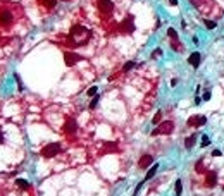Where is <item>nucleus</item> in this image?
Segmentation results:
<instances>
[{
  "label": "nucleus",
  "mask_w": 224,
  "mask_h": 196,
  "mask_svg": "<svg viewBox=\"0 0 224 196\" xmlns=\"http://www.w3.org/2000/svg\"><path fill=\"white\" fill-rule=\"evenodd\" d=\"M92 38V31L86 30L81 24H76L71 28L69 33V40H72V45H85L88 40Z\"/></svg>",
  "instance_id": "1"
},
{
  "label": "nucleus",
  "mask_w": 224,
  "mask_h": 196,
  "mask_svg": "<svg viewBox=\"0 0 224 196\" xmlns=\"http://www.w3.org/2000/svg\"><path fill=\"white\" fill-rule=\"evenodd\" d=\"M174 131V122L173 120H165V122H160L157 128L152 131V136H159V134H171Z\"/></svg>",
  "instance_id": "2"
},
{
  "label": "nucleus",
  "mask_w": 224,
  "mask_h": 196,
  "mask_svg": "<svg viewBox=\"0 0 224 196\" xmlns=\"http://www.w3.org/2000/svg\"><path fill=\"white\" fill-rule=\"evenodd\" d=\"M61 145L59 143H50V145H47V146H43L41 150V157L45 158H53L55 155H59L61 153Z\"/></svg>",
  "instance_id": "3"
},
{
  "label": "nucleus",
  "mask_w": 224,
  "mask_h": 196,
  "mask_svg": "<svg viewBox=\"0 0 224 196\" xmlns=\"http://www.w3.org/2000/svg\"><path fill=\"white\" fill-rule=\"evenodd\" d=\"M83 60L81 55H78V53H72V52H64V62H66V66L67 67H72L76 62H79Z\"/></svg>",
  "instance_id": "4"
},
{
  "label": "nucleus",
  "mask_w": 224,
  "mask_h": 196,
  "mask_svg": "<svg viewBox=\"0 0 224 196\" xmlns=\"http://www.w3.org/2000/svg\"><path fill=\"white\" fill-rule=\"evenodd\" d=\"M98 10L102 12L103 16H111L112 10H114L112 0H100V2H98Z\"/></svg>",
  "instance_id": "5"
},
{
  "label": "nucleus",
  "mask_w": 224,
  "mask_h": 196,
  "mask_svg": "<svg viewBox=\"0 0 224 196\" xmlns=\"http://www.w3.org/2000/svg\"><path fill=\"white\" fill-rule=\"evenodd\" d=\"M205 122H207L205 115H193V117L188 119V126H191V128H200V126H204Z\"/></svg>",
  "instance_id": "6"
},
{
  "label": "nucleus",
  "mask_w": 224,
  "mask_h": 196,
  "mask_svg": "<svg viewBox=\"0 0 224 196\" xmlns=\"http://www.w3.org/2000/svg\"><path fill=\"white\" fill-rule=\"evenodd\" d=\"M121 30L124 31V33H133V31H134V21H133L131 16H128V17L121 22Z\"/></svg>",
  "instance_id": "7"
},
{
  "label": "nucleus",
  "mask_w": 224,
  "mask_h": 196,
  "mask_svg": "<svg viewBox=\"0 0 224 196\" xmlns=\"http://www.w3.org/2000/svg\"><path fill=\"white\" fill-rule=\"evenodd\" d=\"M153 165V157L152 155H143L140 160H138V167L140 169H148V167Z\"/></svg>",
  "instance_id": "8"
},
{
  "label": "nucleus",
  "mask_w": 224,
  "mask_h": 196,
  "mask_svg": "<svg viewBox=\"0 0 224 196\" xmlns=\"http://www.w3.org/2000/svg\"><path fill=\"white\" fill-rule=\"evenodd\" d=\"M76 131H78V124H76V120L69 119V120L64 124V133H66V134H74Z\"/></svg>",
  "instance_id": "9"
},
{
  "label": "nucleus",
  "mask_w": 224,
  "mask_h": 196,
  "mask_svg": "<svg viewBox=\"0 0 224 196\" xmlns=\"http://www.w3.org/2000/svg\"><path fill=\"white\" fill-rule=\"evenodd\" d=\"M188 62L191 64V67L197 69L198 66H200V62H202V53H200V52H193V53L188 57Z\"/></svg>",
  "instance_id": "10"
},
{
  "label": "nucleus",
  "mask_w": 224,
  "mask_h": 196,
  "mask_svg": "<svg viewBox=\"0 0 224 196\" xmlns=\"http://www.w3.org/2000/svg\"><path fill=\"white\" fill-rule=\"evenodd\" d=\"M10 22H12V14H10L9 10L0 12V24L2 26H9Z\"/></svg>",
  "instance_id": "11"
},
{
  "label": "nucleus",
  "mask_w": 224,
  "mask_h": 196,
  "mask_svg": "<svg viewBox=\"0 0 224 196\" xmlns=\"http://www.w3.org/2000/svg\"><path fill=\"white\" fill-rule=\"evenodd\" d=\"M215 182H217V176H215L214 172H210V174L207 176V179H205V186L207 187H214Z\"/></svg>",
  "instance_id": "12"
},
{
  "label": "nucleus",
  "mask_w": 224,
  "mask_h": 196,
  "mask_svg": "<svg viewBox=\"0 0 224 196\" xmlns=\"http://www.w3.org/2000/svg\"><path fill=\"white\" fill-rule=\"evenodd\" d=\"M197 136H198V134H191L190 138H186V139H184V146H186V150H191V148L195 146V143H197Z\"/></svg>",
  "instance_id": "13"
},
{
  "label": "nucleus",
  "mask_w": 224,
  "mask_h": 196,
  "mask_svg": "<svg viewBox=\"0 0 224 196\" xmlns=\"http://www.w3.org/2000/svg\"><path fill=\"white\" fill-rule=\"evenodd\" d=\"M157 170H159V165H157V164H153V165L147 170V177H145V181H150V179L157 174Z\"/></svg>",
  "instance_id": "14"
},
{
  "label": "nucleus",
  "mask_w": 224,
  "mask_h": 196,
  "mask_svg": "<svg viewBox=\"0 0 224 196\" xmlns=\"http://www.w3.org/2000/svg\"><path fill=\"white\" fill-rule=\"evenodd\" d=\"M103 151H107V153L117 151V145H116V143H105V145H103Z\"/></svg>",
  "instance_id": "15"
},
{
  "label": "nucleus",
  "mask_w": 224,
  "mask_h": 196,
  "mask_svg": "<svg viewBox=\"0 0 224 196\" xmlns=\"http://www.w3.org/2000/svg\"><path fill=\"white\" fill-rule=\"evenodd\" d=\"M16 184L22 189H30V182L28 181H24V179H16Z\"/></svg>",
  "instance_id": "16"
},
{
  "label": "nucleus",
  "mask_w": 224,
  "mask_h": 196,
  "mask_svg": "<svg viewBox=\"0 0 224 196\" xmlns=\"http://www.w3.org/2000/svg\"><path fill=\"white\" fill-rule=\"evenodd\" d=\"M41 4L47 7V9H53L57 5V0H41Z\"/></svg>",
  "instance_id": "17"
},
{
  "label": "nucleus",
  "mask_w": 224,
  "mask_h": 196,
  "mask_svg": "<svg viewBox=\"0 0 224 196\" xmlns=\"http://www.w3.org/2000/svg\"><path fill=\"white\" fill-rule=\"evenodd\" d=\"M160 120H162V112L159 110L155 115H153V119H152V124H155V126H159L160 124Z\"/></svg>",
  "instance_id": "18"
},
{
  "label": "nucleus",
  "mask_w": 224,
  "mask_h": 196,
  "mask_svg": "<svg viewBox=\"0 0 224 196\" xmlns=\"http://www.w3.org/2000/svg\"><path fill=\"white\" fill-rule=\"evenodd\" d=\"M183 193V182H181V179H178L176 181V196H181Z\"/></svg>",
  "instance_id": "19"
},
{
  "label": "nucleus",
  "mask_w": 224,
  "mask_h": 196,
  "mask_svg": "<svg viewBox=\"0 0 224 196\" xmlns=\"http://www.w3.org/2000/svg\"><path fill=\"white\" fill-rule=\"evenodd\" d=\"M134 66H136V64H134L133 60H129V62H126V64H124V67H122V71H124V72H128V71H131V69L134 67Z\"/></svg>",
  "instance_id": "20"
},
{
  "label": "nucleus",
  "mask_w": 224,
  "mask_h": 196,
  "mask_svg": "<svg viewBox=\"0 0 224 196\" xmlns=\"http://www.w3.org/2000/svg\"><path fill=\"white\" fill-rule=\"evenodd\" d=\"M167 36H169V38H173V40H176V38H178V31L174 30V28H169V30H167Z\"/></svg>",
  "instance_id": "21"
},
{
  "label": "nucleus",
  "mask_w": 224,
  "mask_h": 196,
  "mask_svg": "<svg viewBox=\"0 0 224 196\" xmlns=\"http://www.w3.org/2000/svg\"><path fill=\"white\" fill-rule=\"evenodd\" d=\"M97 91H98V88H97V86H92V88H88V91H86V95H88V97L92 98V97H95V95H97Z\"/></svg>",
  "instance_id": "22"
},
{
  "label": "nucleus",
  "mask_w": 224,
  "mask_h": 196,
  "mask_svg": "<svg viewBox=\"0 0 224 196\" xmlns=\"http://www.w3.org/2000/svg\"><path fill=\"white\" fill-rule=\"evenodd\" d=\"M204 24H205V28H207V30H214V28H215V22H214V21L205 19V21H204Z\"/></svg>",
  "instance_id": "23"
},
{
  "label": "nucleus",
  "mask_w": 224,
  "mask_h": 196,
  "mask_svg": "<svg viewBox=\"0 0 224 196\" xmlns=\"http://www.w3.org/2000/svg\"><path fill=\"white\" fill-rule=\"evenodd\" d=\"M159 57H162V48H155L152 52V59H159Z\"/></svg>",
  "instance_id": "24"
},
{
  "label": "nucleus",
  "mask_w": 224,
  "mask_h": 196,
  "mask_svg": "<svg viewBox=\"0 0 224 196\" xmlns=\"http://www.w3.org/2000/svg\"><path fill=\"white\" fill-rule=\"evenodd\" d=\"M202 169H204V160H198L197 165H195V170L197 172H202Z\"/></svg>",
  "instance_id": "25"
},
{
  "label": "nucleus",
  "mask_w": 224,
  "mask_h": 196,
  "mask_svg": "<svg viewBox=\"0 0 224 196\" xmlns=\"http://www.w3.org/2000/svg\"><path fill=\"white\" fill-rule=\"evenodd\" d=\"M98 95H95V97H93V100H92V103H90V108H95L97 107V103H98Z\"/></svg>",
  "instance_id": "26"
},
{
  "label": "nucleus",
  "mask_w": 224,
  "mask_h": 196,
  "mask_svg": "<svg viewBox=\"0 0 224 196\" xmlns=\"http://www.w3.org/2000/svg\"><path fill=\"white\" fill-rule=\"evenodd\" d=\"M200 145H202V146H209V145H210V139L207 136H202V143H200Z\"/></svg>",
  "instance_id": "27"
},
{
  "label": "nucleus",
  "mask_w": 224,
  "mask_h": 196,
  "mask_svg": "<svg viewBox=\"0 0 224 196\" xmlns=\"http://www.w3.org/2000/svg\"><path fill=\"white\" fill-rule=\"evenodd\" d=\"M14 78H16V81H17V88H19V89H24V86H22V83H21L19 76H17V74H14Z\"/></svg>",
  "instance_id": "28"
},
{
  "label": "nucleus",
  "mask_w": 224,
  "mask_h": 196,
  "mask_svg": "<svg viewBox=\"0 0 224 196\" xmlns=\"http://www.w3.org/2000/svg\"><path fill=\"white\" fill-rule=\"evenodd\" d=\"M5 143V138H4V133H2V128H0V145Z\"/></svg>",
  "instance_id": "29"
},
{
  "label": "nucleus",
  "mask_w": 224,
  "mask_h": 196,
  "mask_svg": "<svg viewBox=\"0 0 224 196\" xmlns=\"http://www.w3.org/2000/svg\"><path fill=\"white\" fill-rule=\"evenodd\" d=\"M204 100H210V91H205V95H204Z\"/></svg>",
  "instance_id": "30"
},
{
  "label": "nucleus",
  "mask_w": 224,
  "mask_h": 196,
  "mask_svg": "<svg viewBox=\"0 0 224 196\" xmlns=\"http://www.w3.org/2000/svg\"><path fill=\"white\" fill-rule=\"evenodd\" d=\"M212 155H214V157H221V151H219V150H214Z\"/></svg>",
  "instance_id": "31"
},
{
  "label": "nucleus",
  "mask_w": 224,
  "mask_h": 196,
  "mask_svg": "<svg viewBox=\"0 0 224 196\" xmlns=\"http://www.w3.org/2000/svg\"><path fill=\"white\" fill-rule=\"evenodd\" d=\"M176 84H178V79H173V81H171V86H173V88H174Z\"/></svg>",
  "instance_id": "32"
},
{
  "label": "nucleus",
  "mask_w": 224,
  "mask_h": 196,
  "mask_svg": "<svg viewBox=\"0 0 224 196\" xmlns=\"http://www.w3.org/2000/svg\"><path fill=\"white\" fill-rule=\"evenodd\" d=\"M169 4L171 5H178V0H169Z\"/></svg>",
  "instance_id": "33"
}]
</instances>
